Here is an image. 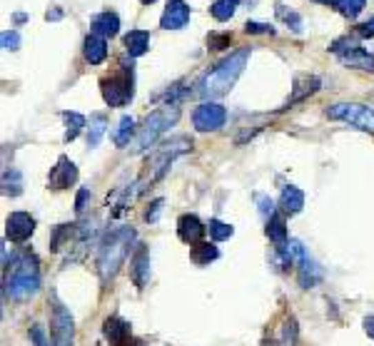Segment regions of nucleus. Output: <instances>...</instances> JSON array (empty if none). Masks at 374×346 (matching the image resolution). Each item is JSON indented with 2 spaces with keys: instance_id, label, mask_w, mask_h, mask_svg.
<instances>
[{
  "instance_id": "nucleus-15",
  "label": "nucleus",
  "mask_w": 374,
  "mask_h": 346,
  "mask_svg": "<svg viewBox=\"0 0 374 346\" xmlns=\"http://www.w3.org/2000/svg\"><path fill=\"white\" fill-rule=\"evenodd\" d=\"M205 232H207V224L200 222L195 215H183L178 219V237L185 244H190V247L197 242H202Z\"/></svg>"
},
{
  "instance_id": "nucleus-21",
  "label": "nucleus",
  "mask_w": 374,
  "mask_h": 346,
  "mask_svg": "<svg viewBox=\"0 0 374 346\" xmlns=\"http://www.w3.org/2000/svg\"><path fill=\"white\" fill-rule=\"evenodd\" d=\"M123 43H125V52H127L130 58H140V55H145L147 47H150V33H147V30H130V33L123 38Z\"/></svg>"
},
{
  "instance_id": "nucleus-9",
  "label": "nucleus",
  "mask_w": 374,
  "mask_h": 346,
  "mask_svg": "<svg viewBox=\"0 0 374 346\" xmlns=\"http://www.w3.org/2000/svg\"><path fill=\"white\" fill-rule=\"evenodd\" d=\"M225 122H227V110L220 102H212V100L197 105L195 112H192V125L200 132H215L225 127Z\"/></svg>"
},
{
  "instance_id": "nucleus-4",
  "label": "nucleus",
  "mask_w": 374,
  "mask_h": 346,
  "mask_svg": "<svg viewBox=\"0 0 374 346\" xmlns=\"http://www.w3.org/2000/svg\"><path fill=\"white\" fill-rule=\"evenodd\" d=\"M190 150H192V140L187 138V135H178V138H172L160 144L155 152H150V157L145 160L143 175H140L138 180L140 190H147V187H152L155 182H160V180L167 175L170 164L175 162L180 155H185V152H190Z\"/></svg>"
},
{
  "instance_id": "nucleus-1",
  "label": "nucleus",
  "mask_w": 374,
  "mask_h": 346,
  "mask_svg": "<svg viewBox=\"0 0 374 346\" xmlns=\"http://www.w3.org/2000/svg\"><path fill=\"white\" fill-rule=\"evenodd\" d=\"M138 235L132 227H115L110 229L103 242H100V252H98V274L103 279V284H110L115 279V274L120 272L123 261L130 255L132 244H135Z\"/></svg>"
},
{
  "instance_id": "nucleus-28",
  "label": "nucleus",
  "mask_w": 374,
  "mask_h": 346,
  "mask_svg": "<svg viewBox=\"0 0 374 346\" xmlns=\"http://www.w3.org/2000/svg\"><path fill=\"white\" fill-rule=\"evenodd\" d=\"M23 192V180H20L18 170H6L3 172V195L6 197H18Z\"/></svg>"
},
{
  "instance_id": "nucleus-39",
  "label": "nucleus",
  "mask_w": 374,
  "mask_h": 346,
  "mask_svg": "<svg viewBox=\"0 0 374 346\" xmlns=\"http://www.w3.org/2000/svg\"><path fill=\"white\" fill-rule=\"evenodd\" d=\"M360 38H374V15L367 20V23H362V25H357V30H355Z\"/></svg>"
},
{
  "instance_id": "nucleus-33",
  "label": "nucleus",
  "mask_w": 374,
  "mask_h": 346,
  "mask_svg": "<svg viewBox=\"0 0 374 346\" xmlns=\"http://www.w3.org/2000/svg\"><path fill=\"white\" fill-rule=\"evenodd\" d=\"M245 33L247 35H275V28L267 25V23H252V20H249L247 25H245Z\"/></svg>"
},
{
  "instance_id": "nucleus-41",
  "label": "nucleus",
  "mask_w": 374,
  "mask_h": 346,
  "mask_svg": "<svg viewBox=\"0 0 374 346\" xmlns=\"http://www.w3.org/2000/svg\"><path fill=\"white\" fill-rule=\"evenodd\" d=\"M45 18L48 20H60V18H63V13H60V10H48Z\"/></svg>"
},
{
  "instance_id": "nucleus-19",
  "label": "nucleus",
  "mask_w": 374,
  "mask_h": 346,
  "mask_svg": "<svg viewBox=\"0 0 374 346\" xmlns=\"http://www.w3.org/2000/svg\"><path fill=\"white\" fill-rule=\"evenodd\" d=\"M264 235L269 237V242L275 244L277 249H284L289 244L287 239V224H284L282 215H272L264 224Z\"/></svg>"
},
{
  "instance_id": "nucleus-8",
  "label": "nucleus",
  "mask_w": 374,
  "mask_h": 346,
  "mask_svg": "<svg viewBox=\"0 0 374 346\" xmlns=\"http://www.w3.org/2000/svg\"><path fill=\"white\" fill-rule=\"evenodd\" d=\"M329 120H342V122H349L357 130L374 132V110L369 105L362 102H335L329 105L327 110Z\"/></svg>"
},
{
  "instance_id": "nucleus-24",
  "label": "nucleus",
  "mask_w": 374,
  "mask_h": 346,
  "mask_svg": "<svg viewBox=\"0 0 374 346\" xmlns=\"http://www.w3.org/2000/svg\"><path fill=\"white\" fill-rule=\"evenodd\" d=\"M105 132H107V115L92 112L90 120H87V147H98Z\"/></svg>"
},
{
  "instance_id": "nucleus-43",
  "label": "nucleus",
  "mask_w": 374,
  "mask_h": 346,
  "mask_svg": "<svg viewBox=\"0 0 374 346\" xmlns=\"http://www.w3.org/2000/svg\"><path fill=\"white\" fill-rule=\"evenodd\" d=\"M140 3H145V6H147V3H155V0H140Z\"/></svg>"
},
{
  "instance_id": "nucleus-16",
  "label": "nucleus",
  "mask_w": 374,
  "mask_h": 346,
  "mask_svg": "<svg viewBox=\"0 0 374 346\" xmlns=\"http://www.w3.org/2000/svg\"><path fill=\"white\" fill-rule=\"evenodd\" d=\"M103 334L110 341V346H125L127 339H130V324L125 319H120V316H107L103 321Z\"/></svg>"
},
{
  "instance_id": "nucleus-25",
  "label": "nucleus",
  "mask_w": 374,
  "mask_h": 346,
  "mask_svg": "<svg viewBox=\"0 0 374 346\" xmlns=\"http://www.w3.org/2000/svg\"><path fill=\"white\" fill-rule=\"evenodd\" d=\"M135 132H138L135 120H132L130 115H123L120 122H118V130H115V135H112L115 147H127V144L132 142V138H135Z\"/></svg>"
},
{
  "instance_id": "nucleus-37",
  "label": "nucleus",
  "mask_w": 374,
  "mask_h": 346,
  "mask_svg": "<svg viewBox=\"0 0 374 346\" xmlns=\"http://www.w3.org/2000/svg\"><path fill=\"white\" fill-rule=\"evenodd\" d=\"M257 204H260V212H262L264 219H269V217H272V215H277V212H275V202H272L269 197L257 195Z\"/></svg>"
},
{
  "instance_id": "nucleus-11",
  "label": "nucleus",
  "mask_w": 374,
  "mask_h": 346,
  "mask_svg": "<svg viewBox=\"0 0 374 346\" xmlns=\"http://www.w3.org/2000/svg\"><path fill=\"white\" fill-rule=\"evenodd\" d=\"M75 182H78V167H75V162H72L70 157L60 155L55 167L50 170V175H48V187L60 192V190L72 187Z\"/></svg>"
},
{
  "instance_id": "nucleus-22",
  "label": "nucleus",
  "mask_w": 374,
  "mask_h": 346,
  "mask_svg": "<svg viewBox=\"0 0 374 346\" xmlns=\"http://www.w3.org/2000/svg\"><path fill=\"white\" fill-rule=\"evenodd\" d=\"M280 207H282L284 215H297L302 212L304 207V192L295 184H287L282 190V197H280Z\"/></svg>"
},
{
  "instance_id": "nucleus-13",
  "label": "nucleus",
  "mask_w": 374,
  "mask_h": 346,
  "mask_svg": "<svg viewBox=\"0 0 374 346\" xmlns=\"http://www.w3.org/2000/svg\"><path fill=\"white\" fill-rule=\"evenodd\" d=\"M190 23V6L183 0H170L165 8L163 18H160V28L165 30H183Z\"/></svg>"
},
{
  "instance_id": "nucleus-7",
  "label": "nucleus",
  "mask_w": 374,
  "mask_h": 346,
  "mask_svg": "<svg viewBox=\"0 0 374 346\" xmlns=\"http://www.w3.org/2000/svg\"><path fill=\"white\" fill-rule=\"evenodd\" d=\"M329 50L335 52L340 58L342 65L355 67V70H364V72H374V55H369L364 47H360V40L352 38V35H342L337 38Z\"/></svg>"
},
{
  "instance_id": "nucleus-27",
  "label": "nucleus",
  "mask_w": 374,
  "mask_h": 346,
  "mask_svg": "<svg viewBox=\"0 0 374 346\" xmlns=\"http://www.w3.org/2000/svg\"><path fill=\"white\" fill-rule=\"evenodd\" d=\"M237 6H240V0H215L210 8V13L215 20H220V23H225V20H230L232 15H235Z\"/></svg>"
},
{
  "instance_id": "nucleus-36",
  "label": "nucleus",
  "mask_w": 374,
  "mask_h": 346,
  "mask_svg": "<svg viewBox=\"0 0 374 346\" xmlns=\"http://www.w3.org/2000/svg\"><path fill=\"white\" fill-rule=\"evenodd\" d=\"M0 40H3V47H6V50H18L20 47V35L15 33V30H6V33L0 35Z\"/></svg>"
},
{
  "instance_id": "nucleus-12",
  "label": "nucleus",
  "mask_w": 374,
  "mask_h": 346,
  "mask_svg": "<svg viewBox=\"0 0 374 346\" xmlns=\"http://www.w3.org/2000/svg\"><path fill=\"white\" fill-rule=\"evenodd\" d=\"M35 232V219L28 212H13L6 219V239L20 244L30 239V235Z\"/></svg>"
},
{
  "instance_id": "nucleus-40",
  "label": "nucleus",
  "mask_w": 374,
  "mask_h": 346,
  "mask_svg": "<svg viewBox=\"0 0 374 346\" xmlns=\"http://www.w3.org/2000/svg\"><path fill=\"white\" fill-rule=\"evenodd\" d=\"M364 332H367L369 339H374V316H367V319H364Z\"/></svg>"
},
{
  "instance_id": "nucleus-2",
  "label": "nucleus",
  "mask_w": 374,
  "mask_h": 346,
  "mask_svg": "<svg viewBox=\"0 0 374 346\" xmlns=\"http://www.w3.org/2000/svg\"><path fill=\"white\" fill-rule=\"evenodd\" d=\"M6 296L10 301H28L40 289V267L33 255H18L10 264H6Z\"/></svg>"
},
{
  "instance_id": "nucleus-35",
  "label": "nucleus",
  "mask_w": 374,
  "mask_h": 346,
  "mask_svg": "<svg viewBox=\"0 0 374 346\" xmlns=\"http://www.w3.org/2000/svg\"><path fill=\"white\" fill-rule=\"evenodd\" d=\"M28 336H30V341H33L35 346H50V341H48L45 332H43V327H38V324H33V327H30Z\"/></svg>"
},
{
  "instance_id": "nucleus-32",
  "label": "nucleus",
  "mask_w": 374,
  "mask_h": 346,
  "mask_svg": "<svg viewBox=\"0 0 374 346\" xmlns=\"http://www.w3.org/2000/svg\"><path fill=\"white\" fill-rule=\"evenodd\" d=\"M230 43H232L230 33H212L207 38V47L210 50H225V47H230Z\"/></svg>"
},
{
  "instance_id": "nucleus-23",
  "label": "nucleus",
  "mask_w": 374,
  "mask_h": 346,
  "mask_svg": "<svg viewBox=\"0 0 374 346\" xmlns=\"http://www.w3.org/2000/svg\"><path fill=\"white\" fill-rule=\"evenodd\" d=\"M217 257H220V249H217L212 242H197V244H192V249H190V261L197 264V267H207V264L215 261Z\"/></svg>"
},
{
  "instance_id": "nucleus-10",
  "label": "nucleus",
  "mask_w": 374,
  "mask_h": 346,
  "mask_svg": "<svg viewBox=\"0 0 374 346\" xmlns=\"http://www.w3.org/2000/svg\"><path fill=\"white\" fill-rule=\"evenodd\" d=\"M72 316L63 304L55 301L53 316H50V336H53V346H72Z\"/></svg>"
},
{
  "instance_id": "nucleus-31",
  "label": "nucleus",
  "mask_w": 374,
  "mask_h": 346,
  "mask_svg": "<svg viewBox=\"0 0 374 346\" xmlns=\"http://www.w3.org/2000/svg\"><path fill=\"white\" fill-rule=\"evenodd\" d=\"M364 6H367V0H340V3H337V10H340L347 20H355V18H360Z\"/></svg>"
},
{
  "instance_id": "nucleus-26",
  "label": "nucleus",
  "mask_w": 374,
  "mask_h": 346,
  "mask_svg": "<svg viewBox=\"0 0 374 346\" xmlns=\"http://www.w3.org/2000/svg\"><path fill=\"white\" fill-rule=\"evenodd\" d=\"M63 120H65V142H72L87 127V118H83L80 112L65 110L63 112Z\"/></svg>"
},
{
  "instance_id": "nucleus-29",
  "label": "nucleus",
  "mask_w": 374,
  "mask_h": 346,
  "mask_svg": "<svg viewBox=\"0 0 374 346\" xmlns=\"http://www.w3.org/2000/svg\"><path fill=\"white\" fill-rule=\"evenodd\" d=\"M275 13H277V18L282 20L284 25H289V28H292V30H295V33H302V30H304V23H302V18H300V15H297L295 10H289L287 6H282V3H280V6L275 8Z\"/></svg>"
},
{
  "instance_id": "nucleus-17",
  "label": "nucleus",
  "mask_w": 374,
  "mask_h": 346,
  "mask_svg": "<svg viewBox=\"0 0 374 346\" xmlns=\"http://www.w3.org/2000/svg\"><path fill=\"white\" fill-rule=\"evenodd\" d=\"M83 55L90 65H100V63H105L107 58V40L103 35H95L90 33L83 43Z\"/></svg>"
},
{
  "instance_id": "nucleus-6",
  "label": "nucleus",
  "mask_w": 374,
  "mask_h": 346,
  "mask_svg": "<svg viewBox=\"0 0 374 346\" xmlns=\"http://www.w3.org/2000/svg\"><path fill=\"white\" fill-rule=\"evenodd\" d=\"M100 92L110 107H125L135 98V70L132 63L127 65V60H120L118 70L100 80Z\"/></svg>"
},
{
  "instance_id": "nucleus-3",
  "label": "nucleus",
  "mask_w": 374,
  "mask_h": 346,
  "mask_svg": "<svg viewBox=\"0 0 374 346\" xmlns=\"http://www.w3.org/2000/svg\"><path fill=\"white\" fill-rule=\"evenodd\" d=\"M249 60V47H240V50L230 52L225 60H220L215 67H212L205 80L200 83V92L205 98H222L232 90V85L237 83V78L242 75L245 65Z\"/></svg>"
},
{
  "instance_id": "nucleus-30",
  "label": "nucleus",
  "mask_w": 374,
  "mask_h": 346,
  "mask_svg": "<svg viewBox=\"0 0 374 346\" xmlns=\"http://www.w3.org/2000/svg\"><path fill=\"white\" fill-rule=\"evenodd\" d=\"M207 229H210V237L215 242H225V239H230V237L235 235V229H232L227 222H222V219H210V222H207Z\"/></svg>"
},
{
  "instance_id": "nucleus-34",
  "label": "nucleus",
  "mask_w": 374,
  "mask_h": 346,
  "mask_svg": "<svg viewBox=\"0 0 374 346\" xmlns=\"http://www.w3.org/2000/svg\"><path fill=\"white\" fill-rule=\"evenodd\" d=\"M163 204H165L163 197L152 199L150 207H147V212H145V222H158V219H160V212H163Z\"/></svg>"
},
{
  "instance_id": "nucleus-5",
  "label": "nucleus",
  "mask_w": 374,
  "mask_h": 346,
  "mask_svg": "<svg viewBox=\"0 0 374 346\" xmlns=\"http://www.w3.org/2000/svg\"><path fill=\"white\" fill-rule=\"evenodd\" d=\"M178 120H180L178 105H165L160 110L150 112V115L143 120V125L138 127V132H135V138H132L130 142V152L150 150L152 144L160 140V135H165L172 125H178Z\"/></svg>"
},
{
  "instance_id": "nucleus-38",
  "label": "nucleus",
  "mask_w": 374,
  "mask_h": 346,
  "mask_svg": "<svg viewBox=\"0 0 374 346\" xmlns=\"http://www.w3.org/2000/svg\"><path fill=\"white\" fill-rule=\"evenodd\" d=\"M87 199H90V190H87V187H83V190L78 192V197H75V212H78V215H83V212H85Z\"/></svg>"
},
{
  "instance_id": "nucleus-42",
  "label": "nucleus",
  "mask_w": 374,
  "mask_h": 346,
  "mask_svg": "<svg viewBox=\"0 0 374 346\" xmlns=\"http://www.w3.org/2000/svg\"><path fill=\"white\" fill-rule=\"evenodd\" d=\"M315 3H322V6H332V8H337V3H340V0H315Z\"/></svg>"
},
{
  "instance_id": "nucleus-14",
  "label": "nucleus",
  "mask_w": 374,
  "mask_h": 346,
  "mask_svg": "<svg viewBox=\"0 0 374 346\" xmlns=\"http://www.w3.org/2000/svg\"><path fill=\"white\" fill-rule=\"evenodd\" d=\"M130 277L138 289H143L150 279V249H147V244H138V249H135V255L130 259Z\"/></svg>"
},
{
  "instance_id": "nucleus-18",
  "label": "nucleus",
  "mask_w": 374,
  "mask_h": 346,
  "mask_svg": "<svg viewBox=\"0 0 374 346\" xmlns=\"http://www.w3.org/2000/svg\"><path fill=\"white\" fill-rule=\"evenodd\" d=\"M90 30L95 35H103V38H115L120 33V18L110 10L105 13H98L90 20Z\"/></svg>"
},
{
  "instance_id": "nucleus-20",
  "label": "nucleus",
  "mask_w": 374,
  "mask_h": 346,
  "mask_svg": "<svg viewBox=\"0 0 374 346\" xmlns=\"http://www.w3.org/2000/svg\"><path fill=\"white\" fill-rule=\"evenodd\" d=\"M317 90H320V78H315V75H300V78L295 80V90L289 95L287 107H292L295 102H302L304 98H309V95Z\"/></svg>"
}]
</instances>
